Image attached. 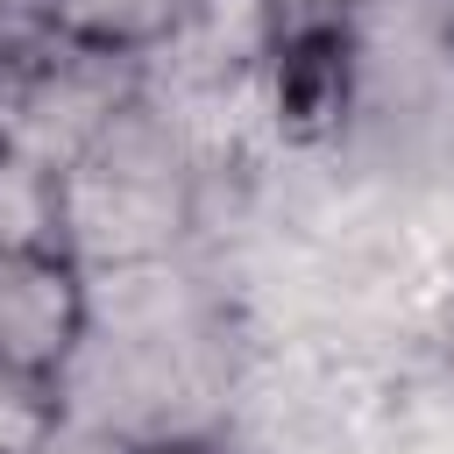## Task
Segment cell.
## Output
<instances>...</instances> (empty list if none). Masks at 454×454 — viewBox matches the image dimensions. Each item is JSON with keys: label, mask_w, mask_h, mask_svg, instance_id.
Returning <instances> with one entry per match:
<instances>
[{"label": "cell", "mask_w": 454, "mask_h": 454, "mask_svg": "<svg viewBox=\"0 0 454 454\" xmlns=\"http://www.w3.org/2000/svg\"><path fill=\"white\" fill-rule=\"evenodd\" d=\"M50 220L64 227L57 248L85 270H135L170 255L192 227V170L177 135L142 106H106L64 170H50Z\"/></svg>", "instance_id": "cell-1"}, {"label": "cell", "mask_w": 454, "mask_h": 454, "mask_svg": "<svg viewBox=\"0 0 454 454\" xmlns=\"http://www.w3.org/2000/svg\"><path fill=\"white\" fill-rule=\"evenodd\" d=\"M85 340V262L0 227V369L64 376Z\"/></svg>", "instance_id": "cell-2"}, {"label": "cell", "mask_w": 454, "mask_h": 454, "mask_svg": "<svg viewBox=\"0 0 454 454\" xmlns=\"http://www.w3.org/2000/svg\"><path fill=\"white\" fill-rule=\"evenodd\" d=\"M43 21L85 57H142L184 28L199 0H35Z\"/></svg>", "instance_id": "cell-3"}, {"label": "cell", "mask_w": 454, "mask_h": 454, "mask_svg": "<svg viewBox=\"0 0 454 454\" xmlns=\"http://www.w3.org/2000/svg\"><path fill=\"white\" fill-rule=\"evenodd\" d=\"M348 114V43L333 28H305L277 64V128L326 135Z\"/></svg>", "instance_id": "cell-4"}, {"label": "cell", "mask_w": 454, "mask_h": 454, "mask_svg": "<svg viewBox=\"0 0 454 454\" xmlns=\"http://www.w3.org/2000/svg\"><path fill=\"white\" fill-rule=\"evenodd\" d=\"M64 433V376L0 369V454H50Z\"/></svg>", "instance_id": "cell-5"}, {"label": "cell", "mask_w": 454, "mask_h": 454, "mask_svg": "<svg viewBox=\"0 0 454 454\" xmlns=\"http://www.w3.org/2000/svg\"><path fill=\"white\" fill-rule=\"evenodd\" d=\"M14 121H21V57H14V43L0 28V156L14 142Z\"/></svg>", "instance_id": "cell-6"}, {"label": "cell", "mask_w": 454, "mask_h": 454, "mask_svg": "<svg viewBox=\"0 0 454 454\" xmlns=\"http://www.w3.org/2000/svg\"><path fill=\"white\" fill-rule=\"evenodd\" d=\"M312 14H348V7H362V0H305Z\"/></svg>", "instance_id": "cell-7"}, {"label": "cell", "mask_w": 454, "mask_h": 454, "mask_svg": "<svg viewBox=\"0 0 454 454\" xmlns=\"http://www.w3.org/2000/svg\"><path fill=\"white\" fill-rule=\"evenodd\" d=\"M440 348H447V362H454V305H447V319H440Z\"/></svg>", "instance_id": "cell-8"}]
</instances>
